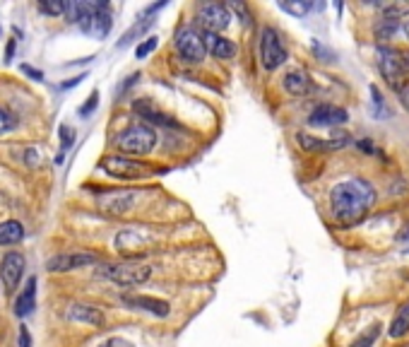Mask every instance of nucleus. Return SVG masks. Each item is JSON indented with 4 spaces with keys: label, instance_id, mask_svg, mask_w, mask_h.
I'll list each match as a JSON object with an SVG mask.
<instances>
[{
    "label": "nucleus",
    "instance_id": "f257e3e1",
    "mask_svg": "<svg viewBox=\"0 0 409 347\" xmlns=\"http://www.w3.org/2000/svg\"><path fill=\"white\" fill-rule=\"evenodd\" d=\"M376 203V191L366 179L342 181L330 191V212L342 224L359 222Z\"/></svg>",
    "mask_w": 409,
    "mask_h": 347
},
{
    "label": "nucleus",
    "instance_id": "f03ea898",
    "mask_svg": "<svg viewBox=\"0 0 409 347\" xmlns=\"http://www.w3.org/2000/svg\"><path fill=\"white\" fill-rule=\"evenodd\" d=\"M157 131L155 128H150L147 123H133L123 128V131L116 136V148L121 152H125V155H150L152 150L157 148Z\"/></svg>",
    "mask_w": 409,
    "mask_h": 347
},
{
    "label": "nucleus",
    "instance_id": "7ed1b4c3",
    "mask_svg": "<svg viewBox=\"0 0 409 347\" xmlns=\"http://www.w3.org/2000/svg\"><path fill=\"white\" fill-rule=\"evenodd\" d=\"M96 275L111 280L118 287H138V285H145L152 277V265L138 263V260H128V263H118V265L96 268Z\"/></svg>",
    "mask_w": 409,
    "mask_h": 347
},
{
    "label": "nucleus",
    "instance_id": "20e7f679",
    "mask_svg": "<svg viewBox=\"0 0 409 347\" xmlns=\"http://www.w3.org/2000/svg\"><path fill=\"white\" fill-rule=\"evenodd\" d=\"M99 167L103 169V174L113 176V179H118V181H138V179H147V176L157 174V169L152 167V164L128 160V157H118V155L103 157Z\"/></svg>",
    "mask_w": 409,
    "mask_h": 347
},
{
    "label": "nucleus",
    "instance_id": "39448f33",
    "mask_svg": "<svg viewBox=\"0 0 409 347\" xmlns=\"http://www.w3.org/2000/svg\"><path fill=\"white\" fill-rule=\"evenodd\" d=\"M378 58V70H381L383 80H386L395 92H400L407 82V70H405V60H402V51L393 46H378L376 51Z\"/></svg>",
    "mask_w": 409,
    "mask_h": 347
},
{
    "label": "nucleus",
    "instance_id": "423d86ee",
    "mask_svg": "<svg viewBox=\"0 0 409 347\" xmlns=\"http://www.w3.org/2000/svg\"><path fill=\"white\" fill-rule=\"evenodd\" d=\"M113 246L123 255H145L157 246V231L145 227L121 229L113 239Z\"/></svg>",
    "mask_w": 409,
    "mask_h": 347
},
{
    "label": "nucleus",
    "instance_id": "0eeeda50",
    "mask_svg": "<svg viewBox=\"0 0 409 347\" xmlns=\"http://www.w3.org/2000/svg\"><path fill=\"white\" fill-rule=\"evenodd\" d=\"M174 46H176V53L181 56V60L188 65H200L207 56L203 34H200L195 27H191V24L179 27V32L174 36Z\"/></svg>",
    "mask_w": 409,
    "mask_h": 347
},
{
    "label": "nucleus",
    "instance_id": "6e6552de",
    "mask_svg": "<svg viewBox=\"0 0 409 347\" xmlns=\"http://www.w3.org/2000/svg\"><path fill=\"white\" fill-rule=\"evenodd\" d=\"M140 203V191L133 188H118V191H106L101 196H96V205L103 215L111 217H125L138 208Z\"/></svg>",
    "mask_w": 409,
    "mask_h": 347
},
{
    "label": "nucleus",
    "instance_id": "1a4fd4ad",
    "mask_svg": "<svg viewBox=\"0 0 409 347\" xmlns=\"http://www.w3.org/2000/svg\"><path fill=\"white\" fill-rule=\"evenodd\" d=\"M289 58L286 53V46L282 44V36L277 34V29L272 27H262L260 29V63L267 72L282 68Z\"/></svg>",
    "mask_w": 409,
    "mask_h": 347
},
{
    "label": "nucleus",
    "instance_id": "9d476101",
    "mask_svg": "<svg viewBox=\"0 0 409 347\" xmlns=\"http://www.w3.org/2000/svg\"><path fill=\"white\" fill-rule=\"evenodd\" d=\"M101 258L91 251H70V253H58L51 255L46 263L48 272H70L77 270V268H87V265H99Z\"/></svg>",
    "mask_w": 409,
    "mask_h": 347
},
{
    "label": "nucleus",
    "instance_id": "9b49d317",
    "mask_svg": "<svg viewBox=\"0 0 409 347\" xmlns=\"http://www.w3.org/2000/svg\"><path fill=\"white\" fill-rule=\"evenodd\" d=\"M24 268H27V260L20 251H8L3 255V263H0V280H3V287L8 294L17 290L20 280L24 275Z\"/></svg>",
    "mask_w": 409,
    "mask_h": 347
},
{
    "label": "nucleus",
    "instance_id": "f8f14e48",
    "mask_svg": "<svg viewBox=\"0 0 409 347\" xmlns=\"http://www.w3.org/2000/svg\"><path fill=\"white\" fill-rule=\"evenodd\" d=\"M198 20L210 34H219L222 29L229 27L231 15L227 10V5H222V3H203L198 8Z\"/></svg>",
    "mask_w": 409,
    "mask_h": 347
},
{
    "label": "nucleus",
    "instance_id": "ddd939ff",
    "mask_svg": "<svg viewBox=\"0 0 409 347\" xmlns=\"http://www.w3.org/2000/svg\"><path fill=\"white\" fill-rule=\"evenodd\" d=\"M347 121H349V114L335 104H318L308 116V126H315V128H335V126L347 123Z\"/></svg>",
    "mask_w": 409,
    "mask_h": 347
},
{
    "label": "nucleus",
    "instance_id": "4468645a",
    "mask_svg": "<svg viewBox=\"0 0 409 347\" xmlns=\"http://www.w3.org/2000/svg\"><path fill=\"white\" fill-rule=\"evenodd\" d=\"M123 304L130 309H135V312H147L152 316H157V319H167V316L171 314L169 302L157 299V297H150V294H125Z\"/></svg>",
    "mask_w": 409,
    "mask_h": 347
},
{
    "label": "nucleus",
    "instance_id": "2eb2a0df",
    "mask_svg": "<svg viewBox=\"0 0 409 347\" xmlns=\"http://www.w3.org/2000/svg\"><path fill=\"white\" fill-rule=\"evenodd\" d=\"M332 136H335L332 140H320V138L308 136V133H298L296 143L306 152H332V150H342L344 145H349V136H347V133H332Z\"/></svg>",
    "mask_w": 409,
    "mask_h": 347
},
{
    "label": "nucleus",
    "instance_id": "dca6fc26",
    "mask_svg": "<svg viewBox=\"0 0 409 347\" xmlns=\"http://www.w3.org/2000/svg\"><path fill=\"white\" fill-rule=\"evenodd\" d=\"M162 8H167V3H157V5H150V8L142 12V17H140V22H135V24H133L130 29H128V32L123 34V39H121L118 44H116V48H125L128 44H133V41H135V36H140V34H142L145 29H150L152 24H155V15H157V12H159Z\"/></svg>",
    "mask_w": 409,
    "mask_h": 347
},
{
    "label": "nucleus",
    "instance_id": "f3484780",
    "mask_svg": "<svg viewBox=\"0 0 409 347\" xmlns=\"http://www.w3.org/2000/svg\"><path fill=\"white\" fill-rule=\"evenodd\" d=\"M203 41H205V51L210 53V56L219 58V60H231L236 56V44H234V41H229V39H224L222 34H210V32H207L203 36Z\"/></svg>",
    "mask_w": 409,
    "mask_h": 347
},
{
    "label": "nucleus",
    "instance_id": "a211bd4d",
    "mask_svg": "<svg viewBox=\"0 0 409 347\" xmlns=\"http://www.w3.org/2000/svg\"><path fill=\"white\" fill-rule=\"evenodd\" d=\"M68 319L72 321V324H87V326H94V328L103 326L101 309L91 307V304H70Z\"/></svg>",
    "mask_w": 409,
    "mask_h": 347
},
{
    "label": "nucleus",
    "instance_id": "6ab92c4d",
    "mask_svg": "<svg viewBox=\"0 0 409 347\" xmlns=\"http://www.w3.org/2000/svg\"><path fill=\"white\" fill-rule=\"evenodd\" d=\"M36 309V277H29L27 285L22 287V294L15 299V316L17 319H27Z\"/></svg>",
    "mask_w": 409,
    "mask_h": 347
},
{
    "label": "nucleus",
    "instance_id": "aec40b11",
    "mask_svg": "<svg viewBox=\"0 0 409 347\" xmlns=\"http://www.w3.org/2000/svg\"><path fill=\"white\" fill-rule=\"evenodd\" d=\"M284 92L294 94V97H303L310 92V77L306 70H289L282 80Z\"/></svg>",
    "mask_w": 409,
    "mask_h": 347
},
{
    "label": "nucleus",
    "instance_id": "412c9836",
    "mask_svg": "<svg viewBox=\"0 0 409 347\" xmlns=\"http://www.w3.org/2000/svg\"><path fill=\"white\" fill-rule=\"evenodd\" d=\"M133 106H135V111L142 116L145 121H150V123H157V126H164V128H176V126H179V123H176V119L162 114L159 109H155L150 101H135Z\"/></svg>",
    "mask_w": 409,
    "mask_h": 347
},
{
    "label": "nucleus",
    "instance_id": "4be33fe9",
    "mask_svg": "<svg viewBox=\"0 0 409 347\" xmlns=\"http://www.w3.org/2000/svg\"><path fill=\"white\" fill-rule=\"evenodd\" d=\"M24 239V227L17 220L0 222V246H15Z\"/></svg>",
    "mask_w": 409,
    "mask_h": 347
},
{
    "label": "nucleus",
    "instance_id": "5701e85b",
    "mask_svg": "<svg viewBox=\"0 0 409 347\" xmlns=\"http://www.w3.org/2000/svg\"><path fill=\"white\" fill-rule=\"evenodd\" d=\"M390 338H402L409 333V302H405L395 314L393 324H390Z\"/></svg>",
    "mask_w": 409,
    "mask_h": 347
},
{
    "label": "nucleus",
    "instance_id": "b1692460",
    "mask_svg": "<svg viewBox=\"0 0 409 347\" xmlns=\"http://www.w3.org/2000/svg\"><path fill=\"white\" fill-rule=\"evenodd\" d=\"M378 12L386 20H402L409 15V3H378Z\"/></svg>",
    "mask_w": 409,
    "mask_h": 347
},
{
    "label": "nucleus",
    "instance_id": "393cba45",
    "mask_svg": "<svg viewBox=\"0 0 409 347\" xmlns=\"http://www.w3.org/2000/svg\"><path fill=\"white\" fill-rule=\"evenodd\" d=\"M398 29H400L398 20H386V17H381L376 24V36L381 41H388V39H393V34H398Z\"/></svg>",
    "mask_w": 409,
    "mask_h": 347
},
{
    "label": "nucleus",
    "instance_id": "a878e982",
    "mask_svg": "<svg viewBox=\"0 0 409 347\" xmlns=\"http://www.w3.org/2000/svg\"><path fill=\"white\" fill-rule=\"evenodd\" d=\"M279 10L289 12V15H296V17H303V15H308V12L313 10V5L306 3V0H291V3L282 0V3H279Z\"/></svg>",
    "mask_w": 409,
    "mask_h": 347
},
{
    "label": "nucleus",
    "instance_id": "bb28decb",
    "mask_svg": "<svg viewBox=\"0 0 409 347\" xmlns=\"http://www.w3.org/2000/svg\"><path fill=\"white\" fill-rule=\"evenodd\" d=\"M36 8H39L41 15H51V17L65 15V3H63V0H41Z\"/></svg>",
    "mask_w": 409,
    "mask_h": 347
},
{
    "label": "nucleus",
    "instance_id": "cd10ccee",
    "mask_svg": "<svg viewBox=\"0 0 409 347\" xmlns=\"http://www.w3.org/2000/svg\"><path fill=\"white\" fill-rule=\"evenodd\" d=\"M381 328H383L381 324H374V326L369 328V331L362 333V336L354 340L352 347H371V345H374L376 340H378V336H381Z\"/></svg>",
    "mask_w": 409,
    "mask_h": 347
},
{
    "label": "nucleus",
    "instance_id": "c85d7f7f",
    "mask_svg": "<svg viewBox=\"0 0 409 347\" xmlns=\"http://www.w3.org/2000/svg\"><path fill=\"white\" fill-rule=\"evenodd\" d=\"M15 128H17V119H15V114H12L10 109L0 106V136H5V133L15 131Z\"/></svg>",
    "mask_w": 409,
    "mask_h": 347
},
{
    "label": "nucleus",
    "instance_id": "c756f323",
    "mask_svg": "<svg viewBox=\"0 0 409 347\" xmlns=\"http://www.w3.org/2000/svg\"><path fill=\"white\" fill-rule=\"evenodd\" d=\"M157 46H159V39L157 36H147L142 44L135 46V58H147L152 51H157Z\"/></svg>",
    "mask_w": 409,
    "mask_h": 347
},
{
    "label": "nucleus",
    "instance_id": "7c9ffc66",
    "mask_svg": "<svg viewBox=\"0 0 409 347\" xmlns=\"http://www.w3.org/2000/svg\"><path fill=\"white\" fill-rule=\"evenodd\" d=\"M96 106H99V92H91V94H89V99L80 106V116H82V119H87V116H89L91 111H94Z\"/></svg>",
    "mask_w": 409,
    "mask_h": 347
},
{
    "label": "nucleus",
    "instance_id": "2f4dec72",
    "mask_svg": "<svg viewBox=\"0 0 409 347\" xmlns=\"http://www.w3.org/2000/svg\"><path fill=\"white\" fill-rule=\"evenodd\" d=\"M22 160H24L27 167H39V164H41V155H39V150H36V148H27V150L22 152Z\"/></svg>",
    "mask_w": 409,
    "mask_h": 347
},
{
    "label": "nucleus",
    "instance_id": "473e14b6",
    "mask_svg": "<svg viewBox=\"0 0 409 347\" xmlns=\"http://www.w3.org/2000/svg\"><path fill=\"white\" fill-rule=\"evenodd\" d=\"M371 97H374V111L378 114V109H381V119H388L386 101H383V97H381V92H378V87H371Z\"/></svg>",
    "mask_w": 409,
    "mask_h": 347
},
{
    "label": "nucleus",
    "instance_id": "72a5a7b5",
    "mask_svg": "<svg viewBox=\"0 0 409 347\" xmlns=\"http://www.w3.org/2000/svg\"><path fill=\"white\" fill-rule=\"evenodd\" d=\"M96 347H135L130 343V340H125V338H108V340H103V343H99Z\"/></svg>",
    "mask_w": 409,
    "mask_h": 347
},
{
    "label": "nucleus",
    "instance_id": "f704fd0d",
    "mask_svg": "<svg viewBox=\"0 0 409 347\" xmlns=\"http://www.w3.org/2000/svg\"><path fill=\"white\" fill-rule=\"evenodd\" d=\"M58 136L63 138V148H70V145H72V128L70 126H60Z\"/></svg>",
    "mask_w": 409,
    "mask_h": 347
},
{
    "label": "nucleus",
    "instance_id": "c9c22d12",
    "mask_svg": "<svg viewBox=\"0 0 409 347\" xmlns=\"http://www.w3.org/2000/svg\"><path fill=\"white\" fill-rule=\"evenodd\" d=\"M357 148H359V150H364L366 155H378V150L374 148V143H371V140H359Z\"/></svg>",
    "mask_w": 409,
    "mask_h": 347
},
{
    "label": "nucleus",
    "instance_id": "e433bc0d",
    "mask_svg": "<svg viewBox=\"0 0 409 347\" xmlns=\"http://www.w3.org/2000/svg\"><path fill=\"white\" fill-rule=\"evenodd\" d=\"M20 347H32V336H29V328H20Z\"/></svg>",
    "mask_w": 409,
    "mask_h": 347
},
{
    "label": "nucleus",
    "instance_id": "4c0bfd02",
    "mask_svg": "<svg viewBox=\"0 0 409 347\" xmlns=\"http://www.w3.org/2000/svg\"><path fill=\"white\" fill-rule=\"evenodd\" d=\"M398 241H400V246H402V251L409 253V227L402 229V234L398 236Z\"/></svg>",
    "mask_w": 409,
    "mask_h": 347
},
{
    "label": "nucleus",
    "instance_id": "58836bf2",
    "mask_svg": "<svg viewBox=\"0 0 409 347\" xmlns=\"http://www.w3.org/2000/svg\"><path fill=\"white\" fill-rule=\"evenodd\" d=\"M398 94H400V101H402V106H405L407 111H409V84H405V87H402Z\"/></svg>",
    "mask_w": 409,
    "mask_h": 347
},
{
    "label": "nucleus",
    "instance_id": "ea45409f",
    "mask_svg": "<svg viewBox=\"0 0 409 347\" xmlns=\"http://www.w3.org/2000/svg\"><path fill=\"white\" fill-rule=\"evenodd\" d=\"M22 70L27 72V75H32V80H44V72H39V70L29 68V65H22Z\"/></svg>",
    "mask_w": 409,
    "mask_h": 347
},
{
    "label": "nucleus",
    "instance_id": "a19ab883",
    "mask_svg": "<svg viewBox=\"0 0 409 347\" xmlns=\"http://www.w3.org/2000/svg\"><path fill=\"white\" fill-rule=\"evenodd\" d=\"M84 77H87V72H84V75H80V77H75V80H70V82H63V84H60V87H63V89H70V87H75L77 82H82Z\"/></svg>",
    "mask_w": 409,
    "mask_h": 347
},
{
    "label": "nucleus",
    "instance_id": "79ce46f5",
    "mask_svg": "<svg viewBox=\"0 0 409 347\" xmlns=\"http://www.w3.org/2000/svg\"><path fill=\"white\" fill-rule=\"evenodd\" d=\"M402 60H405V70H407V75H409V53H402Z\"/></svg>",
    "mask_w": 409,
    "mask_h": 347
},
{
    "label": "nucleus",
    "instance_id": "37998d69",
    "mask_svg": "<svg viewBox=\"0 0 409 347\" xmlns=\"http://www.w3.org/2000/svg\"><path fill=\"white\" fill-rule=\"evenodd\" d=\"M402 32H405V36H407V39H409V20H407L405 24H402Z\"/></svg>",
    "mask_w": 409,
    "mask_h": 347
}]
</instances>
